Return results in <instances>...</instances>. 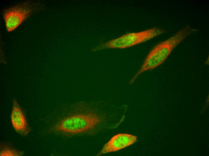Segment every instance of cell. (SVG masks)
<instances>
[{"instance_id": "6da1fadb", "label": "cell", "mask_w": 209, "mask_h": 156, "mask_svg": "<svg viewBox=\"0 0 209 156\" xmlns=\"http://www.w3.org/2000/svg\"><path fill=\"white\" fill-rule=\"evenodd\" d=\"M196 31L189 25H187L155 46L147 56L141 67L131 80L129 83L132 84L144 72L154 69L163 63L175 48Z\"/></svg>"}, {"instance_id": "7a4b0ae2", "label": "cell", "mask_w": 209, "mask_h": 156, "mask_svg": "<svg viewBox=\"0 0 209 156\" xmlns=\"http://www.w3.org/2000/svg\"><path fill=\"white\" fill-rule=\"evenodd\" d=\"M103 118L93 112L75 114L64 118L54 126L56 132L75 135L90 132L102 121Z\"/></svg>"}, {"instance_id": "3957f363", "label": "cell", "mask_w": 209, "mask_h": 156, "mask_svg": "<svg viewBox=\"0 0 209 156\" xmlns=\"http://www.w3.org/2000/svg\"><path fill=\"white\" fill-rule=\"evenodd\" d=\"M157 27L138 32L128 33L106 42L100 44L92 49V52L109 49H123L147 41L165 32Z\"/></svg>"}, {"instance_id": "277c9868", "label": "cell", "mask_w": 209, "mask_h": 156, "mask_svg": "<svg viewBox=\"0 0 209 156\" xmlns=\"http://www.w3.org/2000/svg\"><path fill=\"white\" fill-rule=\"evenodd\" d=\"M35 4L26 2L14 6L4 12V18L7 30H14L32 13Z\"/></svg>"}, {"instance_id": "5b68a950", "label": "cell", "mask_w": 209, "mask_h": 156, "mask_svg": "<svg viewBox=\"0 0 209 156\" xmlns=\"http://www.w3.org/2000/svg\"><path fill=\"white\" fill-rule=\"evenodd\" d=\"M136 136L128 134H119L113 136L97 154L98 156L118 151L136 142Z\"/></svg>"}, {"instance_id": "8992f818", "label": "cell", "mask_w": 209, "mask_h": 156, "mask_svg": "<svg viewBox=\"0 0 209 156\" xmlns=\"http://www.w3.org/2000/svg\"><path fill=\"white\" fill-rule=\"evenodd\" d=\"M11 119L12 126L17 133L23 136L29 133L30 128L23 112L16 100H13Z\"/></svg>"}, {"instance_id": "52a82bcc", "label": "cell", "mask_w": 209, "mask_h": 156, "mask_svg": "<svg viewBox=\"0 0 209 156\" xmlns=\"http://www.w3.org/2000/svg\"><path fill=\"white\" fill-rule=\"evenodd\" d=\"M22 155V152L8 146H3L0 150V156H18Z\"/></svg>"}]
</instances>
